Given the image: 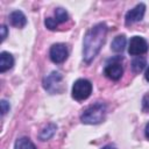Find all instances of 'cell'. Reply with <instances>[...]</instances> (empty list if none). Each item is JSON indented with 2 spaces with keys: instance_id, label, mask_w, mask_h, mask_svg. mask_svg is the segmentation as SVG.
Segmentation results:
<instances>
[{
  "instance_id": "cell-17",
  "label": "cell",
  "mask_w": 149,
  "mask_h": 149,
  "mask_svg": "<svg viewBox=\"0 0 149 149\" xmlns=\"http://www.w3.org/2000/svg\"><path fill=\"white\" fill-rule=\"evenodd\" d=\"M1 114L3 115V114H6L8 111H9V102L8 101H6V100H1Z\"/></svg>"
},
{
  "instance_id": "cell-14",
  "label": "cell",
  "mask_w": 149,
  "mask_h": 149,
  "mask_svg": "<svg viewBox=\"0 0 149 149\" xmlns=\"http://www.w3.org/2000/svg\"><path fill=\"white\" fill-rule=\"evenodd\" d=\"M14 149H36V147L28 137H21L16 140Z\"/></svg>"
},
{
  "instance_id": "cell-1",
  "label": "cell",
  "mask_w": 149,
  "mask_h": 149,
  "mask_svg": "<svg viewBox=\"0 0 149 149\" xmlns=\"http://www.w3.org/2000/svg\"><path fill=\"white\" fill-rule=\"evenodd\" d=\"M107 30L106 23L99 22L86 31L83 41V58L85 63L90 64L99 54L105 42Z\"/></svg>"
},
{
  "instance_id": "cell-8",
  "label": "cell",
  "mask_w": 149,
  "mask_h": 149,
  "mask_svg": "<svg viewBox=\"0 0 149 149\" xmlns=\"http://www.w3.org/2000/svg\"><path fill=\"white\" fill-rule=\"evenodd\" d=\"M144 12H146V6L144 3H139L136 5L133 9L128 10L126 16H125V22H126V26H130L133 23H136L139 21H141L143 19V15H144Z\"/></svg>"
},
{
  "instance_id": "cell-20",
  "label": "cell",
  "mask_w": 149,
  "mask_h": 149,
  "mask_svg": "<svg viewBox=\"0 0 149 149\" xmlns=\"http://www.w3.org/2000/svg\"><path fill=\"white\" fill-rule=\"evenodd\" d=\"M144 78H146V80H147V81H149V66H148V68H147V70H146Z\"/></svg>"
},
{
  "instance_id": "cell-6",
  "label": "cell",
  "mask_w": 149,
  "mask_h": 149,
  "mask_svg": "<svg viewBox=\"0 0 149 149\" xmlns=\"http://www.w3.org/2000/svg\"><path fill=\"white\" fill-rule=\"evenodd\" d=\"M69 51H68V47L64 43H55L51 45L50 51H49V56L50 59L54 63H63L66 58H68Z\"/></svg>"
},
{
  "instance_id": "cell-21",
  "label": "cell",
  "mask_w": 149,
  "mask_h": 149,
  "mask_svg": "<svg viewBox=\"0 0 149 149\" xmlns=\"http://www.w3.org/2000/svg\"><path fill=\"white\" fill-rule=\"evenodd\" d=\"M144 133H146V136L149 139V122H148L147 126H146V130H144Z\"/></svg>"
},
{
  "instance_id": "cell-3",
  "label": "cell",
  "mask_w": 149,
  "mask_h": 149,
  "mask_svg": "<svg viewBox=\"0 0 149 149\" xmlns=\"http://www.w3.org/2000/svg\"><path fill=\"white\" fill-rule=\"evenodd\" d=\"M92 93V84L90 80L80 78L73 83L72 86V98L77 101H83L87 99Z\"/></svg>"
},
{
  "instance_id": "cell-4",
  "label": "cell",
  "mask_w": 149,
  "mask_h": 149,
  "mask_svg": "<svg viewBox=\"0 0 149 149\" xmlns=\"http://www.w3.org/2000/svg\"><path fill=\"white\" fill-rule=\"evenodd\" d=\"M121 61H122V57H114V58H111L106 65H105V69H104V73L107 78L112 79V80H119L122 74H123V68L121 65Z\"/></svg>"
},
{
  "instance_id": "cell-9",
  "label": "cell",
  "mask_w": 149,
  "mask_h": 149,
  "mask_svg": "<svg viewBox=\"0 0 149 149\" xmlns=\"http://www.w3.org/2000/svg\"><path fill=\"white\" fill-rule=\"evenodd\" d=\"M9 21H10L12 26H14L16 28H22L27 23L26 15L21 10H14V12H12L9 14Z\"/></svg>"
},
{
  "instance_id": "cell-5",
  "label": "cell",
  "mask_w": 149,
  "mask_h": 149,
  "mask_svg": "<svg viewBox=\"0 0 149 149\" xmlns=\"http://www.w3.org/2000/svg\"><path fill=\"white\" fill-rule=\"evenodd\" d=\"M148 51V43L141 36H133L129 41L128 52L133 56H140Z\"/></svg>"
},
{
  "instance_id": "cell-11",
  "label": "cell",
  "mask_w": 149,
  "mask_h": 149,
  "mask_svg": "<svg viewBox=\"0 0 149 149\" xmlns=\"http://www.w3.org/2000/svg\"><path fill=\"white\" fill-rule=\"evenodd\" d=\"M126 47V36L125 35H118L114 37V40L111 43V48L115 52H121L123 51Z\"/></svg>"
},
{
  "instance_id": "cell-19",
  "label": "cell",
  "mask_w": 149,
  "mask_h": 149,
  "mask_svg": "<svg viewBox=\"0 0 149 149\" xmlns=\"http://www.w3.org/2000/svg\"><path fill=\"white\" fill-rule=\"evenodd\" d=\"M0 29H1V41H5V38L7 37V27L2 24Z\"/></svg>"
},
{
  "instance_id": "cell-18",
  "label": "cell",
  "mask_w": 149,
  "mask_h": 149,
  "mask_svg": "<svg viewBox=\"0 0 149 149\" xmlns=\"http://www.w3.org/2000/svg\"><path fill=\"white\" fill-rule=\"evenodd\" d=\"M143 111H149V94H147L143 99Z\"/></svg>"
},
{
  "instance_id": "cell-2",
  "label": "cell",
  "mask_w": 149,
  "mask_h": 149,
  "mask_svg": "<svg viewBox=\"0 0 149 149\" xmlns=\"http://www.w3.org/2000/svg\"><path fill=\"white\" fill-rule=\"evenodd\" d=\"M106 114V105L104 102H94L90 105L80 115V120L86 125H97L100 123L105 119Z\"/></svg>"
},
{
  "instance_id": "cell-15",
  "label": "cell",
  "mask_w": 149,
  "mask_h": 149,
  "mask_svg": "<svg viewBox=\"0 0 149 149\" xmlns=\"http://www.w3.org/2000/svg\"><path fill=\"white\" fill-rule=\"evenodd\" d=\"M68 19H69V14L64 8L58 7L55 9V20L57 21V23H63L68 21Z\"/></svg>"
},
{
  "instance_id": "cell-22",
  "label": "cell",
  "mask_w": 149,
  "mask_h": 149,
  "mask_svg": "<svg viewBox=\"0 0 149 149\" xmlns=\"http://www.w3.org/2000/svg\"><path fill=\"white\" fill-rule=\"evenodd\" d=\"M101 149H116L114 146H112V144H107V146H105V147H102Z\"/></svg>"
},
{
  "instance_id": "cell-10",
  "label": "cell",
  "mask_w": 149,
  "mask_h": 149,
  "mask_svg": "<svg viewBox=\"0 0 149 149\" xmlns=\"http://www.w3.org/2000/svg\"><path fill=\"white\" fill-rule=\"evenodd\" d=\"M13 65H14L13 56L7 51H2L0 54V72H5L9 70Z\"/></svg>"
},
{
  "instance_id": "cell-12",
  "label": "cell",
  "mask_w": 149,
  "mask_h": 149,
  "mask_svg": "<svg viewBox=\"0 0 149 149\" xmlns=\"http://www.w3.org/2000/svg\"><path fill=\"white\" fill-rule=\"evenodd\" d=\"M56 129H57V126L54 125V123H49L47 127H44L41 133L38 134V137L41 141H47L49 139H51L54 136V134L56 133Z\"/></svg>"
},
{
  "instance_id": "cell-7",
  "label": "cell",
  "mask_w": 149,
  "mask_h": 149,
  "mask_svg": "<svg viewBox=\"0 0 149 149\" xmlns=\"http://www.w3.org/2000/svg\"><path fill=\"white\" fill-rule=\"evenodd\" d=\"M61 81H62V74L57 71H52L48 77L44 78L43 86L50 93H57L61 91Z\"/></svg>"
},
{
  "instance_id": "cell-16",
  "label": "cell",
  "mask_w": 149,
  "mask_h": 149,
  "mask_svg": "<svg viewBox=\"0 0 149 149\" xmlns=\"http://www.w3.org/2000/svg\"><path fill=\"white\" fill-rule=\"evenodd\" d=\"M44 24H45V27L49 29V30H55L56 28H57V21L55 20V19H52V17H47L45 19V21H44Z\"/></svg>"
},
{
  "instance_id": "cell-13",
  "label": "cell",
  "mask_w": 149,
  "mask_h": 149,
  "mask_svg": "<svg viewBox=\"0 0 149 149\" xmlns=\"http://www.w3.org/2000/svg\"><path fill=\"white\" fill-rule=\"evenodd\" d=\"M146 58L142 56H137L132 61V70L135 73H140L144 68H146Z\"/></svg>"
}]
</instances>
